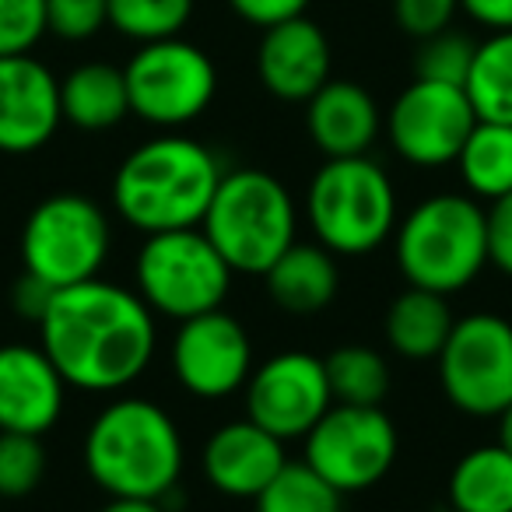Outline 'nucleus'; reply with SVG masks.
Segmentation results:
<instances>
[{
  "mask_svg": "<svg viewBox=\"0 0 512 512\" xmlns=\"http://www.w3.org/2000/svg\"><path fill=\"white\" fill-rule=\"evenodd\" d=\"M267 295L278 309L292 316L323 313L341 292V267L337 256L320 242H295L274 260V267L264 274Z\"/></svg>",
  "mask_w": 512,
  "mask_h": 512,
  "instance_id": "aec40b11",
  "label": "nucleus"
},
{
  "mask_svg": "<svg viewBox=\"0 0 512 512\" xmlns=\"http://www.w3.org/2000/svg\"><path fill=\"white\" fill-rule=\"evenodd\" d=\"M397 449V425L383 407L330 404L306 435V463L341 495L376 488L397 463Z\"/></svg>",
  "mask_w": 512,
  "mask_h": 512,
  "instance_id": "9b49d317",
  "label": "nucleus"
},
{
  "mask_svg": "<svg viewBox=\"0 0 512 512\" xmlns=\"http://www.w3.org/2000/svg\"><path fill=\"white\" fill-rule=\"evenodd\" d=\"M449 509L512 512V453L498 442L474 446L449 474Z\"/></svg>",
  "mask_w": 512,
  "mask_h": 512,
  "instance_id": "5701e85b",
  "label": "nucleus"
},
{
  "mask_svg": "<svg viewBox=\"0 0 512 512\" xmlns=\"http://www.w3.org/2000/svg\"><path fill=\"white\" fill-rule=\"evenodd\" d=\"M477 123L474 102L463 85L414 78L386 113L383 127L404 162L418 169L456 165Z\"/></svg>",
  "mask_w": 512,
  "mask_h": 512,
  "instance_id": "f8f14e48",
  "label": "nucleus"
},
{
  "mask_svg": "<svg viewBox=\"0 0 512 512\" xmlns=\"http://www.w3.org/2000/svg\"><path fill=\"white\" fill-rule=\"evenodd\" d=\"M60 288H53V285H46L43 278H36V274H29L25 271L22 278L15 281V292H11V306H15V313L22 316V320H29V323H43V316H46V309L53 306V295H57Z\"/></svg>",
  "mask_w": 512,
  "mask_h": 512,
  "instance_id": "c9c22d12",
  "label": "nucleus"
},
{
  "mask_svg": "<svg viewBox=\"0 0 512 512\" xmlns=\"http://www.w3.org/2000/svg\"><path fill=\"white\" fill-rule=\"evenodd\" d=\"M46 32V0H0V57H25Z\"/></svg>",
  "mask_w": 512,
  "mask_h": 512,
  "instance_id": "7c9ffc66",
  "label": "nucleus"
},
{
  "mask_svg": "<svg viewBox=\"0 0 512 512\" xmlns=\"http://www.w3.org/2000/svg\"><path fill=\"white\" fill-rule=\"evenodd\" d=\"M330 404L334 393L327 383V365L309 351H281L256 365L246 379V418L281 442L306 439Z\"/></svg>",
  "mask_w": 512,
  "mask_h": 512,
  "instance_id": "ddd939ff",
  "label": "nucleus"
},
{
  "mask_svg": "<svg viewBox=\"0 0 512 512\" xmlns=\"http://www.w3.org/2000/svg\"><path fill=\"white\" fill-rule=\"evenodd\" d=\"M228 4L242 22L256 25V29H271L288 18H299L309 8V0H228Z\"/></svg>",
  "mask_w": 512,
  "mask_h": 512,
  "instance_id": "f704fd0d",
  "label": "nucleus"
},
{
  "mask_svg": "<svg viewBox=\"0 0 512 512\" xmlns=\"http://www.w3.org/2000/svg\"><path fill=\"white\" fill-rule=\"evenodd\" d=\"M327 383L334 393V404H355V407H383L390 397V365L376 348L365 344H341L327 358Z\"/></svg>",
  "mask_w": 512,
  "mask_h": 512,
  "instance_id": "393cba45",
  "label": "nucleus"
},
{
  "mask_svg": "<svg viewBox=\"0 0 512 512\" xmlns=\"http://www.w3.org/2000/svg\"><path fill=\"white\" fill-rule=\"evenodd\" d=\"M435 512H456V509H435Z\"/></svg>",
  "mask_w": 512,
  "mask_h": 512,
  "instance_id": "ea45409f",
  "label": "nucleus"
},
{
  "mask_svg": "<svg viewBox=\"0 0 512 512\" xmlns=\"http://www.w3.org/2000/svg\"><path fill=\"white\" fill-rule=\"evenodd\" d=\"M484 228H488V264L512 278V193L484 207Z\"/></svg>",
  "mask_w": 512,
  "mask_h": 512,
  "instance_id": "72a5a7b5",
  "label": "nucleus"
},
{
  "mask_svg": "<svg viewBox=\"0 0 512 512\" xmlns=\"http://www.w3.org/2000/svg\"><path fill=\"white\" fill-rule=\"evenodd\" d=\"M186 449L162 404L120 397L106 404L85 435V470L109 498H155L176 491Z\"/></svg>",
  "mask_w": 512,
  "mask_h": 512,
  "instance_id": "7ed1b4c3",
  "label": "nucleus"
},
{
  "mask_svg": "<svg viewBox=\"0 0 512 512\" xmlns=\"http://www.w3.org/2000/svg\"><path fill=\"white\" fill-rule=\"evenodd\" d=\"M60 113L71 127L99 134V130H113L130 113V95L123 67L102 64H81L60 81Z\"/></svg>",
  "mask_w": 512,
  "mask_h": 512,
  "instance_id": "4be33fe9",
  "label": "nucleus"
},
{
  "mask_svg": "<svg viewBox=\"0 0 512 512\" xmlns=\"http://www.w3.org/2000/svg\"><path fill=\"white\" fill-rule=\"evenodd\" d=\"M397 264L411 288L456 295L488 267L484 207L463 193H435L397 225Z\"/></svg>",
  "mask_w": 512,
  "mask_h": 512,
  "instance_id": "20e7f679",
  "label": "nucleus"
},
{
  "mask_svg": "<svg viewBox=\"0 0 512 512\" xmlns=\"http://www.w3.org/2000/svg\"><path fill=\"white\" fill-rule=\"evenodd\" d=\"M463 183L474 200H498L512 193V127L477 120L456 158Z\"/></svg>",
  "mask_w": 512,
  "mask_h": 512,
  "instance_id": "b1692460",
  "label": "nucleus"
},
{
  "mask_svg": "<svg viewBox=\"0 0 512 512\" xmlns=\"http://www.w3.org/2000/svg\"><path fill=\"white\" fill-rule=\"evenodd\" d=\"M39 348L74 390L120 393L155 358V313L130 288L102 278L81 281L53 295L39 323Z\"/></svg>",
  "mask_w": 512,
  "mask_h": 512,
  "instance_id": "f257e3e1",
  "label": "nucleus"
},
{
  "mask_svg": "<svg viewBox=\"0 0 512 512\" xmlns=\"http://www.w3.org/2000/svg\"><path fill=\"white\" fill-rule=\"evenodd\" d=\"M193 0H109V25L137 43H158L183 32Z\"/></svg>",
  "mask_w": 512,
  "mask_h": 512,
  "instance_id": "cd10ccee",
  "label": "nucleus"
},
{
  "mask_svg": "<svg viewBox=\"0 0 512 512\" xmlns=\"http://www.w3.org/2000/svg\"><path fill=\"white\" fill-rule=\"evenodd\" d=\"M221 176L225 172L214 151L193 137H151L137 144L116 169L113 207L144 235L200 228Z\"/></svg>",
  "mask_w": 512,
  "mask_h": 512,
  "instance_id": "f03ea898",
  "label": "nucleus"
},
{
  "mask_svg": "<svg viewBox=\"0 0 512 512\" xmlns=\"http://www.w3.org/2000/svg\"><path fill=\"white\" fill-rule=\"evenodd\" d=\"M456 11H460V0H393V18H397V25L407 36L418 39V43L428 36H439V32L453 29Z\"/></svg>",
  "mask_w": 512,
  "mask_h": 512,
  "instance_id": "473e14b6",
  "label": "nucleus"
},
{
  "mask_svg": "<svg viewBox=\"0 0 512 512\" xmlns=\"http://www.w3.org/2000/svg\"><path fill=\"white\" fill-rule=\"evenodd\" d=\"M109 25V0H46V29L67 43L92 39Z\"/></svg>",
  "mask_w": 512,
  "mask_h": 512,
  "instance_id": "2f4dec72",
  "label": "nucleus"
},
{
  "mask_svg": "<svg viewBox=\"0 0 512 512\" xmlns=\"http://www.w3.org/2000/svg\"><path fill=\"white\" fill-rule=\"evenodd\" d=\"M439 386L456 411L498 418L512 404V323L498 313H470L442 344Z\"/></svg>",
  "mask_w": 512,
  "mask_h": 512,
  "instance_id": "1a4fd4ad",
  "label": "nucleus"
},
{
  "mask_svg": "<svg viewBox=\"0 0 512 512\" xmlns=\"http://www.w3.org/2000/svg\"><path fill=\"white\" fill-rule=\"evenodd\" d=\"M60 81L32 53L0 57V151L32 155L57 134Z\"/></svg>",
  "mask_w": 512,
  "mask_h": 512,
  "instance_id": "2eb2a0df",
  "label": "nucleus"
},
{
  "mask_svg": "<svg viewBox=\"0 0 512 512\" xmlns=\"http://www.w3.org/2000/svg\"><path fill=\"white\" fill-rule=\"evenodd\" d=\"M467 95L477 120L512 127V32H491L474 53Z\"/></svg>",
  "mask_w": 512,
  "mask_h": 512,
  "instance_id": "a878e982",
  "label": "nucleus"
},
{
  "mask_svg": "<svg viewBox=\"0 0 512 512\" xmlns=\"http://www.w3.org/2000/svg\"><path fill=\"white\" fill-rule=\"evenodd\" d=\"M256 74L281 102H309L330 81V43L306 15L264 29Z\"/></svg>",
  "mask_w": 512,
  "mask_h": 512,
  "instance_id": "f3484780",
  "label": "nucleus"
},
{
  "mask_svg": "<svg viewBox=\"0 0 512 512\" xmlns=\"http://www.w3.org/2000/svg\"><path fill=\"white\" fill-rule=\"evenodd\" d=\"M109 218L81 193H53L32 207L22 228V264L53 288L99 278L109 256Z\"/></svg>",
  "mask_w": 512,
  "mask_h": 512,
  "instance_id": "6e6552de",
  "label": "nucleus"
},
{
  "mask_svg": "<svg viewBox=\"0 0 512 512\" xmlns=\"http://www.w3.org/2000/svg\"><path fill=\"white\" fill-rule=\"evenodd\" d=\"M99 512H165V505L155 498H109Z\"/></svg>",
  "mask_w": 512,
  "mask_h": 512,
  "instance_id": "4c0bfd02",
  "label": "nucleus"
},
{
  "mask_svg": "<svg viewBox=\"0 0 512 512\" xmlns=\"http://www.w3.org/2000/svg\"><path fill=\"white\" fill-rule=\"evenodd\" d=\"M200 463L214 491L228 498H256L285 470L288 456L278 435H271L256 421L239 418L214 428Z\"/></svg>",
  "mask_w": 512,
  "mask_h": 512,
  "instance_id": "a211bd4d",
  "label": "nucleus"
},
{
  "mask_svg": "<svg viewBox=\"0 0 512 512\" xmlns=\"http://www.w3.org/2000/svg\"><path fill=\"white\" fill-rule=\"evenodd\" d=\"M460 8L484 29L512 32V0H460Z\"/></svg>",
  "mask_w": 512,
  "mask_h": 512,
  "instance_id": "e433bc0d",
  "label": "nucleus"
},
{
  "mask_svg": "<svg viewBox=\"0 0 512 512\" xmlns=\"http://www.w3.org/2000/svg\"><path fill=\"white\" fill-rule=\"evenodd\" d=\"M295 228H299V211L292 193L264 169L225 172L200 221V232L214 242L235 274H260V278L288 246H295Z\"/></svg>",
  "mask_w": 512,
  "mask_h": 512,
  "instance_id": "39448f33",
  "label": "nucleus"
},
{
  "mask_svg": "<svg viewBox=\"0 0 512 512\" xmlns=\"http://www.w3.org/2000/svg\"><path fill=\"white\" fill-rule=\"evenodd\" d=\"M498 446L512 453V404L505 407L502 414H498Z\"/></svg>",
  "mask_w": 512,
  "mask_h": 512,
  "instance_id": "58836bf2",
  "label": "nucleus"
},
{
  "mask_svg": "<svg viewBox=\"0 0 512 512\" xmlns=\"http://www.w3.org/2000/svg\"><path fill=\"white\" fill-rule=\"evenodd\" d=\"M306 218L334 256H365L397 232V190L369 155L327 158L309 183Z\"/></svg>",
  "mask_w": 512,
  "mask_h": 512,
  "instance_id": "423d86ee",
  "label": "nucleus"
},
{
  "mask_svg": "<svg viewBox=\"0 0 512 512\" xmlns=\"http://www.w3.org/2000/svg\"><path fill=\"white\" fill-rule=\"evenodd\" d=\"M477 43H470L463 32H439V36L421 39L414 53V78L442 81V85H467L470 67H474Z\"/></svg>",
  "mask_w": 512,
  "mask_h": 512,
  "instance_id": "c85d7f7f",
  "label": "nucleus"
},
{
  "mask_svg": "<svg viewBox=\"0 0 512 512\" xmlns=\"http://www.w3.org/2000/svg\"><path fill=\"white\" fill-rule=\"evenodd\" d=\"M130 95V113L151 127H186L218 92V71L200 46L186 39L141 43V50L123 67Z\"/></svg>",
  "mask_w": 512,
  "mask_h": 512,
  "instance_id": "9d476101",
  "label": "nucleus"
},
{
  "mask_svg": "<svg viewBox=\"0 0 512 512\" xmlns=\"http://www.w3.org/2000/svg\"><path fill=\"white\" fill-rule=\"evenodd\" d=\"M67 383L43 348L4 344L0 348V432L43 439L64 414Z\"/></svg>",
  "mask_w": 512,
  "mask_h": 512,
  "instance_id": "dca6fc26",
  "label": "nucleus"
},
{
  "mask_svg": "<svg viewBox=\"0 0 512 512\" xmlns=\"http://www.w3.org/2000/svg\"><path fill=\"white\" fill-rule=\"evenodd\" d=\"M46 449L39 435L0 432V498H29L43 484Z\"/></svg>",
  "mask_w": 512,
  "mask_h": 512,
  "instance_id": "c756f323",
  "label": "nucleus"
},
{
  "mask_svg": "<svg viewBox=\"0 0 512 512\" xmlns=\"http://www.w3.org/2000/svg\"><path fill=\"white\" fill-rule=\"evenodd\" d=\"M253 502L256 512H344V495L330 488L306 460H288L285 470Z\"/></svg>",
  "mask_w": 512,
  "mask_h": 512,
  "instance_id": "bb28decb",
  "label": "nucleus"
},
{
  "mask_svg": "<svg viewBox=\"0 0 512 512\" xmlns=\"http://www.w3.org/2000/svg\"><path fill=\"white\" fill-rule=\"evenodd\" d=\"M306 130L327 158L369 155L383 130L379 106L355 81H327L306 102Z\"/></svg>",
  "mask_w": 512,
  "mask_h": 512,
  "instance_id": "6ab92c4d",
  "label": "nucleus"
},
{
  "mask_svg": "<svg viewBox=\"0 0 512 512\" xmlns=\"http://www.w3.org/2000/svg\"><path fill=\"white\" fill-rule=\"evenodd\" d=\"M453 309H449V295L425 292V288H411L400 292L390 302L383 320L386 344L397 351L400 358L411 362H435L442 344L453 334Z\"/></svg>",
  "mask_w": 512,
  "mask_h": 512,
  "instance_id": "412c9836",
  "label": "nucleus"
},
{
  "mask_svg": "<svg viewBox=\"0 0 512 512\" xmlns=\"http://www.w3.org/2000/svg\"><path fill=\"white\" fill-rule=\"evenodd\" d=\"M172 372L197 400H221L242 390L253 372V341L225 309L183 320L172 337Z\"/></svg>",
  "mask_w": 512,
  "mask_h": 512,
  "instance_id": "4468645a",
  "label": "nucleus"
},
{
  "mask_svg": "<svg viewBox=\"0 0 512 512\" xmlns=\"http://www.w3.org/2000/svg\"><path fill=\"white\" fill-rule=\"evenodd\" d=\"M232 274L225 256L200 228L148 235L134 260L137 295L151 313L176 323L225 306Z\"/></svg>",
  "mask_w": 512,
  "mask_h": 512,
  "instance_id": "0eeeda50",
  "label": "nucleus"
}]
</instances>
